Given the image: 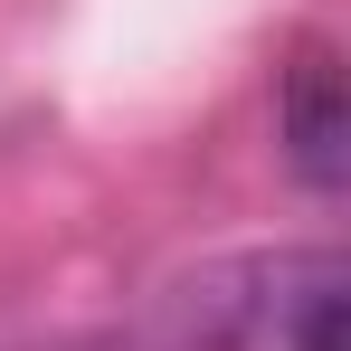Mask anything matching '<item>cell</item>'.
Masks as SVG:
<instances>
[{"label": "cell", "instance_id": "1", "mask_svg": "<svg viewBox=\"0 0 351 351\" xmlns=\"http://www.w3.org/2000/svg\"><path fill=\"white\" fill-rule=\"evenodd\" d=\"M180 313L199 351H342L351 266L342 247H247L199 266Z\"/></svg>", "mask_w": 351, "mask_h": 351}, {"label": "cell", "instance_id": "2", "mask_svg": "<svg viewBox=\"0 0 351 351\" xmlns=\"http://www.w3.org/2000/svg\"><path fill=\"white\" fill-rule=\"evenodd\" d=\"M276 123H285V162L304 190H342L351 171V95H342V66H332V48L323 38H304L285 66V95H276Z\"/></svg>", "mask_w": 351, "mask_h": 351}]
</instances>
